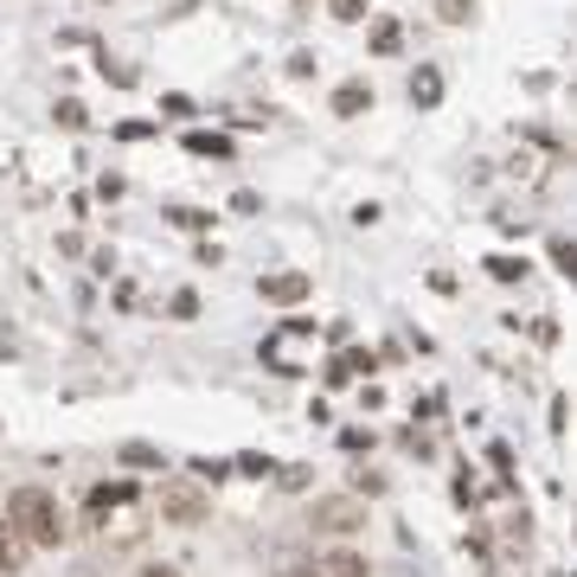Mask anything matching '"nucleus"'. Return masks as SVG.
Returning <instances> with one entry per match:
<instances>
[{
  "instance_id": "obj_10",
  "label": "nucleus",
  "mask_w": 577,
  "mask_h": 577,
  "mask_svg": "<svg viewBox=\"0 0 577 577\" xmlns=\"http://www.w3.org/2000/svg\"><path fill=\"white\" fill-rule=\"evenodd\" d=\"M187 154H213V161H231V142H225V136H206V129H193V136H187Z\"/></svg>"
},
{
  "instance_id": "obj_20",
  "label": "nucleus",
  "mask_w": 577,
  "mask_h": 577,
  "mask_svg": "<svg viewBox=\"0 0 577 577\" xmlns=\"http://www.w3.org/2000/svg\"><path fill=\"white\" fill-rule=\"evenodd\" d=\"M136 577H180V572H174V565H142Z\"/></svg>"
},
{
  "instance_id": "obj_2",
  "label": "nucleus",
  "mask_w": 577,
  "mask_h": 577,
  "mask_svg": "<svg viewBox=\"0 0 577 577\" xmlns=\"http://www.w3.org/2000/svg\"><path fill=\"white\" fill-rule=\"evenodd\" d=\"M161 513H167L174 526H200V520H206V488L187 482V475H167V482H161Z\"/></svg>"
},
{
  "instance_id": "obj_21",
  "label": "nucleus",
  "mask_w": 577,
  "mask_h": 577,
  "mask_svg": "<svg viewBox=\"0 0 577 577\" xmlns=\"http://www.w3.org/2000/svg\"><path fill=\"white\" fill-rule=\"evenodd\" d=\"M283 577H321V565H288Z\"/></svg>"
},
{
  "instance_id": "obj_18",
  "label": "nucleus",
  "mask_w": 577,
  "mask_h": 577,
  "mask_svg": "<svg viewBox=\"0 0 577 577\" xmlns=\"http://www.w3.org/2000/svg\"><path fill=\"white\" fill-rule=\"evenodd\" d=\"M469 13H475V0H443V20H449V26H462Z\"/></svg>"
},
{
  "instance_id": "obj_1",
  "label": "nucleus",
  "mask_w": 577,
  "mask_h": 577,
  "mask_svg": "<svg viewBox=\"0 0 577 577\" xmlns=\"http://www.w3.org/2000/svg\"><path fill=\"white\" fill-rule=\"evenodd\" d=\"M7 526L26 539V546H65V513H59V501L46 495V488H13L7 495Z\"/></svg>"
},
{
  "instance_id": "obj_15",
  "label": "nucleus",
  "mask_w": 577,
  "mask_h": 577,
  "mask_svg": "<svg viewBox=\"0 0 577 577\" xmlns=\"http://www.w3.org/2000/svg\"><path fill=\"white\" fill-rule=\"evenodd\" d=\"M372 52H398V26H392V20L372 26Z\"/></svg>"
},
{
  "instance_id": "obj_3",
  "label": "nucleus",
  "mask_w": 577,
  "mask_h": 577,
  "mask_svg": "<svg viewBox=\"0 0 577 577\" xmlns=\"http://www.w3.org/2000/svg\"><path fill=\"white\" fill-rule=\"evenodd\" d=\"M315 526H328V533H354L366 526V507L354 495H328V501H315Z\"/></svg>"
},
{
  "instance_id": "obj_6",
  "label": "nucleus",
  "mask_w": 577,
  "mask_h": 577,
  "mask_svg": "<svg viewBox=\"0 0 577 577\" xmlns=\"http://www.w3.org/2000/svg\"><path fill=\"white\" fill-rule=\"evenodd\" d=\"M136 501V488L129 482H110V488H90V520H103V513H123V507Z\"/></svg>"
},
{
  "instance_id": "obj_13",
  "label": "nucleus",
  "mask_w": 577,
  "mask_h": 577,
  "mask_svg": "<svg viewBox=\"0 0 577 577\" xmlns=\"http://www.w3.org/2000/svg\"><path fill=\"white\" fill-rule=\"evenodd\" d=\"M123 462H129V469H161V449H148V443H123Z\"/></svg>"
},
{
  "instance_id": "obj_19",
  "label": "nucleus",
  "mask_w": 577,
  "mask_h": 577,
  "mask_svg": "<svg viewBox=\"0 0 577 577\" xmlns=\"http://www.w3.org/2000/svg\"><path fill=\"white\" fill-rule=\"evenodd\" d=\"M59 123H65V129H84L90 116H84V103H59Z\"/></svg>"
},
{
  "instance_id": "obj_16",
  "label": "nucleus",
  "mask_w": 577,
  "mask_h": 577,
  "mask_svg": "<svg viewBox=\"0 0 577 577\" xmlns=\"http://www.w3.org/2000/svg\"><path fill=\"white\" fill-rule=\"evenodd\" d=\"M366 7H372V0H328L334 20H366Z\"/></svg>"
},
{
  "instance_id": "obj_12",
  "label": "nucleus",
  "mask_w": 577,
  "mask_h": 577,
  "mask_svg": "<svg viewBox=\"0 0 577 577\" xmlns=\"http://www.w3.org/2000/svg\"><path fill=\"white\" fill-rule=\"evenodd\" d=\"M488 277H495V283H520L526 264H520V257H488Z\"/></svg>"
},
{
  "instance_id": "obj_4",
  "label": "nucleus",
  "mask_w": 577,
  "mask_h": 577,
  "mask_svg": "<svg viewBox=\"0 0 577 577\" xmlns=\"http://www.w3.org/2000/svg\"><path fill=\"white\" fill-rule=\"evenodd\" d=\"M257 288H264V302H302L315 283H308V270H277V277H264Z\"/></svg>"
},
{
  "instance_id": "obj_8",
  "label": "nucleus",
  "mask_w": 577,
  "mask_h": 577,
  "mask_svg": "<svg viewBox=\"0 0 577 577\" xmlns=\"http://www.w3.org/2000/svg\"><path fill=\"white\" fill-rule=\"evenodd\" d=\"M366 110H372V90L366 84H341L334 90V116H366Z\"/></svg>"
},
{
  "instance_id": "obj_9",
  "label": "nucleus",
  "mask_w": 577,
  "mask_h": 577,
  "mask_svg": "<svg viewBox=\"0 0 577 577\" xmlns=\"http://www.w3.org/2000/svg\"><path fill=\"white\" fill-rule=\"evenodd\" d=\"M411 103H418V110H436V103H443V77L418 72V77H411Z\"/></svg>"
},
{
  "instance_id": "obj_7",
  "label": "nucleus",
  "mask_w": 577,
  "mask_h": 577,
  "mask_svg": "<svg viewBox=\"0 0 577 577\" xmlns=\"http://www.w3.org/2000/svg\"><path fill=\"white\" fill-rule=\"evenodd\" d=\"M20 565H26V539H20V533L7 526V513H0V577H13Z\"/></svg>"
},
{
  "instance_id": "obj_5",
  "label": "nucleus",
  "mask_w": 577,
  "mask_h": 577,
  "mask_svg": "<svg viewBox=\"0 0 577 577\" xmlns=\"http://www.w3.org/2000/svg\"><path fill=\"white\" fill-rule=\"evenodd\" d=\"M372 366H379V354H360V347H354V354H334V360H328V385H347V379H360Z\"/></svg>"
},
{
  "instance_id": "obj_11",
  "label": "nucleus",
  "mask_w": 577,
  "mask_h": 577,
  "mask_svg": "<svg viewBox=\"0 0 577 577\" xmlns=\"http://www.w3.org/2000/svg\"><path fill=\"white\" fill-rule=\"evenodd\" d=\"M321 577H366V565L347 559V552H334V559H321Z\"/></svg>"
},
{
  "instance_id": "obj_17",
  "label": "nucleus",
  "mask_w": 577,
  "mask_h": 577,
  "mask_svg": "<svg viewBox=\"0 0 577 577\" xmlns=\"http://www.w3.org/2000/svg\"><path fill=\"white\" fill-rule=\"evenodd\" d=\"M174 315H180V321H193V315H200V295H193V288H180V295H174Z\"/></svg>"
},
{
  "instance_id": "obj_14",
  "label": "nucleus",
  "mask_w": 577,
  "mask_h": 577,
  "mask_svg": "<svg viewBox=\"0 0 577 577\" xmlns=\"http://www.w3.org/2000/svg\"><path fill=\"white\" fill-rule=\"evenodd\" d=\"M174 225H180V231H206V225H213V213H200V206H174Z\"/></svg>"
}]
</instances>
